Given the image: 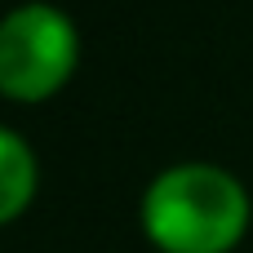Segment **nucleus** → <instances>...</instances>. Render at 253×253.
<instances>
[{
	"mask_svg": "<svg viewBox=\"0 0 253 253\" xmlns=\"http://www.w3.org/2000/svg\"><path fill=\"white\" fill-rule=\"evenodd\" d=\"M249 218V191L222 165H169L142 191V231L160 253H231Z\"/></svg>",
	"mask_w": 253,
	"mask_h": 253,
	"instance_id": "1",
	"label": "nucleus"
},
{
	"mask_svg": "<svg viewBox=\"0 0 253 253\" xmlns=\"http://www.w3.org/2000/svg\"><path fill=\"white\" fill-rule=\"evenodd\" d=\"M80 62L76 22L44 4L27 0L0 18V93L13 102L53 98Z\"/></svg>",
	"mask_w": 253,
	"mask_h": 253,
	"instance_id": "2",
	"label": "nucleus"
},
{
	"mask_svg": "<svg viewBox=\"0 0 253 253\" xmlns=\"http://www.w3.org/2000/svg\"><path fill=\"white\" fill-rule=\"evenodd\" d=\"M36 182H40L36 151L27 147L22 133L0 125V227L27 213V205L36 196Z\"/></svg>",
	"mask_w": 253,
	"mask_h": 253,
	"instance_id": "3",
	"label": "nucleus"
}]
</instances>
